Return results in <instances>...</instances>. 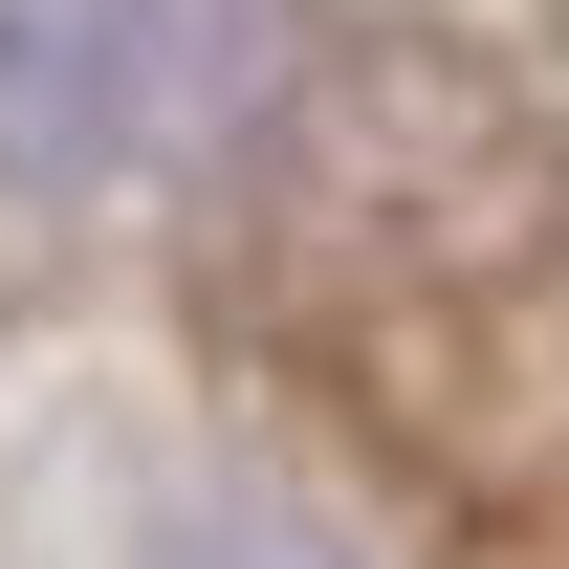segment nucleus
I'll use <instances>...</instances> for the list:
<instances>
[{"instance_id":"obj_2","label":"nucleus","mask_w":569,"mask_h":569,"mask_svg":"<svg viewBox=\"0 0 569 569\" xmlns=\"http://www.w3.org/2000/svg\"><path fill=\"white\" fill-rule=\"evenodd\" d=\"M153 569H351V548H307V526H198V548H153Z\"/></svg>"},{"instance_id":"obj_1","label":"nucleus","mask_w":569,"mask_h":569,"mask_svg":"<svg viewBox=\"0 0 569 569\" xmlns=\"http://www.w3.org/2000/svg\"><path fill=\"white\" fill-rule=\"evenodd\" d=\"M219 0H0V198H67L198 132Z\"/></svg>"}]
</instances>
